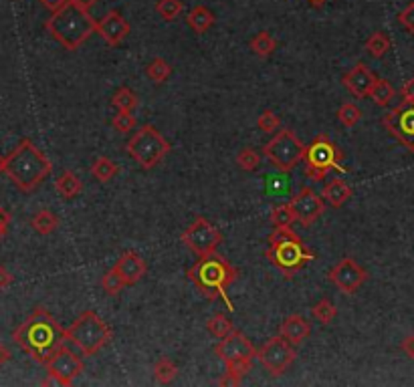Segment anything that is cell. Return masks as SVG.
<instances>
[{
  "label": "cell",
  "instance_id": "40",
  "mask_svg": "<svg viewBox=\"0 0 414 387\" xmlns=\"http://www.w3.org/2000/svg\"><path fill=\"white\" fill-rule=\"evenodd\" d=\"M257 125H259V129H261V132H265V134H273V132L279 129V125H281V117H279L275 111H271V109H265L263 114L259 115Z\"/></svg>",
  "mask_w": 414,
  "mask_h": 387
},
{
  "label": "cell",
  "instance_id": "36",
  "mask_svg": "<svg viewBox=\"0 0 414 387\" xmlns=\"http://www.w3.org/2000/svg\"><path fill=\"white\" fill-rule=\"evenodd\" d=\"M123 287H128V285H126L123 276L119 274V271L115 267L112 271H107V273L103 274V278H101V289L105 291V295H117Z\"/></svg>",
  "mask_w": 414,
  "mask_h": 387
},
{
  "label": "cell",
  "instance_id": "37",
  "mask_svg": "<svg viewBox=\"0 0 414 387\" xmlns=\"http://www.w3.org/2000/svg\"><path fill=\"white\" fill-rule=\"evenodd\" d=\"M338 119H340V123L344 125V127H354V125H358L360 123V119H362V109L356 105V103H344L340 109H338Z\"/></svg>",
  "mask_w": 414,
  "mask_h": 387
},
{
  "label": "cell",
  "instance_id": "52",
  "mask_svg": "<svg viewBox=\"0 0 414 387\" xmlns=\"http://www.w3.org/2000/svg\"><path fill=\"white\" fill-rule=\"evenodd\" d=\"M4 161H6V158L0 156V172H4Z\"/></svg>",
  "mask_w": 414,
  "mask_h": 387
},
{
  "label": "cell",
  "instance_id": "34",
  "mask_svg": "<svg viewBox=\"0 0 414 387\" xmlns=\"http://www.w3.org/2000/svg\"><path fill=\"white\" fill-rule=\"evenodd\" d=\"M184 10V2L182 0H158L156 2V12L160 15L166 23L176 21Z\"/></svg>",
  "mask_w": 414,
  "mask_h": 387
},
{
  "label": "cell",
  "instance_id": "10",
  "mask_svg": "<svg viewBox=\"0 0 414 387\" xmlns=\"http://www.w3.org/2000/svg\"><path fill=\"white\" fill-rule=\"evenodd\" d=\"M265 256L287 278H291L293 274L300 273L301 269H305L311 260H316V254L301 242V238L269 244Z\"/></svg>",
  "mask_w": 414,
  "mask_h": 387
},
{
  "label": "cell",
  "instance_id": "50",
  "mask_svg": "<svg viewBox=\"0 0 414 387\" xmlns=\"http://www.w3.org/2000/svg\"><path fill=\"white\" fill-rule=\"evenodd\" d=\"M307 2H309V4H311L313 8H322V6L325 4V2H327V0H307Z\"/></svg>",
  "mask_w": 414,
  "mask_h": 387
},
{
  "label": "cell",
  "instance_id": "9",
  "mask_svg": "<svg viewBox=\"0 0 414 387\" xmlns=\"http://www.w3.org/2000/svg\"><path fill=\"white\" fill-rule=\"evenodd\" d=\"M263 156L275 165L279 172H291L305 156V145L293 129H281L263 145Z\"/></svg>",
  "mask_w": 414,
  "mask_h": 387
},
{
  "label": "cell",
  "instance_id": "17",
  "mask_svg": "<svg viewBox=\"0 0 414 387\" xmlns=\"http://www.w3.org/2000/svg\"><path fill=\"white\" fill-rule=\"evenodd\" d=\"M376 75L370 71V67H366V63H356L350 71H345L344 77H342V85H344L347 91L352 93L354 97L358 99H364L370 97V91L376 83Z\"/></svg>",
  "mask_w": 414,
  "mask_h": 387
},
{
  "label": "cell",
  "instance_id": "38",
  "mask_svg": "<svg viewBox=\"0 0 414 387\" xmlns=\"http://www.w3.org/2000/svg\"><path fill=\"white\" fill-rule=\"evenodd\" d=\"M236 163H239V168L241 170H245V172H255V170H259V165H261V156L251 150V147H245L239 156H236Z\"/></svg>",
  "mask_w": 414,
  "mask_h": 387
},
{
  "label": "cell",
  "instance_id": "8",
  "mask_svg": "<svg viewBox=\"0 0 414 387\" xmlns=\"http://www.w3.org/2000/svg\"><path fill=\"white\" fill-rule=\"evenodd\" d=\"M342 152L340 147L329 139V136L325 134H320L311 139L309 145H305V156H303V161H305V174L313 180V182H322L325 180V176L334 170L338 172H344L347 174L350 170L342 165Z\"/></svg>",
  "mask_w": 414,
  "mask_h": 387
},
{
  "label": "cell",
  "instance_id": "26",
  "mask_svg": "<svg viewBox=\"0 0 414 387\" xmlns=\"http://www.w3.org/2000/svg\"><path fill=\"white\" fill-rule=\"evenodd\" d=\"M392 41L390 37L386 35V33H382V30H376V33H372L370 35V39L366 41V53H368L370 57H374V59H382V57H386L388 55V51H390Z\"/></svg>",
  "mask_w": 414,
  "mask_h": 387
},
{
  "label": "cell",
  "instance_id": "45",
  "mask_svg": "<svg viewBox=\"0 0 414 387\" xmlns=\"http://www.w3.org/2000/svg\"><path fill=\"white\" fill-rule=\"evenodd\" d=\"M12 280H15V276L8 273L4 267H0V289H6V287H10V285H12Z\"/></svg>",
  "mask_w": 414,
  "mask_h": 387
},
{
  "label": "cell",
  "instance_id": "43",
  "mask_svg": "<svg viewBox=\"0 0 414 387\" xmlns=\"http://www.w3.org/2000/svg\"><path fill=\"white\" fill-rule=\"evenodd\" d=\"M400 97H402V103H411V105H414V77H411V79L402 85Z\"/></svg>",
  "mask_w": 414,
  "mask_h": 387
},
{
  "label": "cell",
  "instance_id": "41",
  "mask_svg": "<svg viewBox=\"0 0 414 387\" xmlns=\"http://www.w3.org/2000/svg\"><path fill=\"white\" fill-rule=\"evenodd\" d=\"M293 238H300V234H297V232H293L291 226L275 228V230L269 234L267 242H269V244H277V242H285V240H293Z\"/></svg>",
  "mask_w": 414,
  "mask_h": 387
},
{
  "label": "cell",
  "instance_id": "27",
  "mask_svg": "<svg viewBox=\"0 0 414 387\" xmlns=\"http://www.w3.org/2000/svg\"><path fill=\"white\" fill-rule=\"evenodd\" d=\"M249 46H251V51H253L257 57L267 59V57H271V55L275 53L277 41L273 39V35H271V33L261 30V33H257L253 39H251Z\"/></svg>",
  "mask_w": 414,
  "mask_h": 387
},
{
  "label": "cell",
  "instance_id": "20",
  "mask_svg": "<svg viewBox=\"0 0 414 387\" xmlns=\"http://www.w3.org/2000/svg\"><path fill=\"white\" fill-rule=\"evenodd\" d=\"M279 335L283 339H287L291 345H301L311 335V325H309V321L303 319L301 315H291V317H287L281 323Z\"/></svg>",
  "mask_w": 414,
  "mask_h": 387
},
{
  "label": "cell",
  "instance_id": "12",
  "mask_svg": "<svg viewBox=\"0 0 414 387\" xmlns=\"http://www.w3.org/2000/svg\"><path fill=\"white\" fill-rule=\"evenodd\" d=\"M257 359L261 361V365L271 375L279 377L297 359V351H295V345H291L287 339H283L281 335H277V337H271L269 341L259 349Z\"/></svg>",
  "mask_w": 414,
  "mask_h": 387
},
{
  "label": "cell",
  "instance_id": "16",
  "mask_svg": "<svg viewBox=\"0 0 414 387\" xmlns=\"http://www.w3.org/2000/svg\"><path fill=\"white\" fill-rule=\"evenodd\" d=\"M289 204H291L293 212H295L297 222L303 224V226L316 224L322 218L323 212H325V200H323V196H320L318 192H313L311 188L300 190V194H295L289 200Z\"/></svg>",
  "mask_w": 414,
  "mask_h": 387
},
{
  "label": "cell",
  "instance_id": "32",
  "mask_svg": "<svg viewBox=\"0 0 414 387\" xmlns=\"http://www.w3.org/2000/svg\"><path fill=\"white\" fill-rule=\"evenodd\" d=\"M112 105L117 111H134L138 107V95L130 87H119L112 97Z\"/></svg>",
  "mask_w": 414,
  "mask_h": 387
},
{
  "label": "cell",
  "instance_id": "3",
  "mask_svg": "<svg viewBox=\"0 0 414 387\" xmlns=\"http://www.w3.org/2000/svg\"><path fill=\"white\" fill-rule=\"evenodd\" d=\"M45 28L59 45L67 51H77L97 33V21L89 15V10L67 0L63 6L53 10V15L46 19Z\"/></svg>",
  "mask_w": 414,
  "mask_h": 387
},
{
  "label": "cell",
  "instance_id": "48",
  "mask_svg": "<svg viewBox=\"0 0 414 387\" xmlns=\"http://www.w3.org/2000/svg\"><path fill=\"white\" fill-rule=\"evenodd\" d=\"M8 224H10V214L0 206V226L8 228Z\"/></svg>",
  "mask_w": 414,
  "mask_h": 387
},
{
  "label": "cell",
  "instance_id": "28",
  "mask_svg": "<svg viewBox=\"0 0 414 387\" xmlns=\"http://www.w3.org/2000/svg\"><path fill=\"white\" fill-rule=\"evenodd\" d=\"M394 95H396V89H394V85H392L388 79H376V83H374V87L370 91V99L378 107H386L392 99H394Z\"/></svg>",
  "mask_w": 414,
  "mask_h": 387
},
{
  "label": "cell",
  "instance_id": "7",
  "mask_svg": "<svg viewBox=\"0 0 414 387\" xmlns=\"http://www.w3.org/2000/svg\"><path fill=\"white\" fill-rule=\"evenodd\" d=\"M126 152L141 170H154L172 152V145L154 125L146 123L126 143Z\"/></svg>",
  "mask_w": 414,
  "mask_h": 387
},
{
  "label": "cell",
  "instance_id": "51",
  "mask_svg": "<svg viewBox=\"0 0 414 387\" xmlns=\"http://www.w3.org/2000/svg\"><path fill=\"white\" fill-rule=\"evenodd\" d=\"M6 232H8V228H2V226H0V240H2L4 236H6Z\"/></svg>",
  "mask_w": 414,
  "mask_h": 387
},
{
  "label": "cell",
  "instance_id": "30",
  "mask_svg": "<svg viewBox=\"0 0 414 387\" xmlns=\"http://www.w3.org/2000/svg\"><path fill=\"white\" fill-rule=\"evenodd\" d=\"M207 331L210 335H214L216 339H225L236 329H234V325H232V321L229 317H225L223 313H216L214 317H210L207 321Z\"/></svg>",
  "mask_w": 414,
  "mask_h": 387
},
{
  "label": "cell",
  "instance_id": "19",
  "mask_svg": "<svg viewBox=\"0 0 414 387\" xmlns=\"http://www.w3.org/2000/svg\"><path fill=\"white\" fill-rule=\"evenodd\" d=\"M115 269H117L119 274L123 276L126 285H136V282H139V280L146 276V273H148V264H146V260L139 256L138 252H134V251L123 252V254L117 258Z\"/></svg>",
  "mask_w": 414,
  "mask_h": 387
},
{
  "label": "cell",
  "instance_id": "47",
  "mask_svg": "<svg viewBox=\"0 0 414 387\" xmlns=\"http://www.w3.org/2000/svg\"><path fill=\"white\" fill-rule=\"evenodd\" d=\"M10 357H12V355H10V349H8L6 345H2V343H0V367H2L4 363H8V361H10Z\"/></svg>",
  "mask_w": 414,
  "mask_h": 387
},
{
  "label": "cell",
  "instance_id": "21",
  "mask_svg": "<svg viewBox=\"0 0 414 387\" xmlns=\"http://www.w3.org/2000/svg\"><path fill=\"white\" fill-rule=\"evenodd\" d=\"M352 194H354V188L345 182V180H340V178L331 180V182L323 188L322 192L323 200L331 206V208H342L352 198Z\"/></svg>",
  "mask_w": 414,
  "mask_h": 387
},
{
  "label": "cell",
  "instance_id": "39",
  "mask_svg": "<svg viewBox=\"0 0 414 387\" xmlns=\"http://www.w3.org/2000/svg\"><path fill=\"white\" fill-rule=\"evenodd\" d=\"M136 123H138L136 115L132 111H117V115H114V119H112V125L115 127V132H119V134L132 132L136 127Z\"/></svg>",
  "mask_w": 414,
  "mask_h": 387
},
{
  "label": "cell",
  "instance_id": "46",
  "mask_svg": "<svg viewBox=\"0 0 414 387\" xmlns=\"http://www.w3.org/2000/svg\"><path fill=\"white\" fill-rule=\"evenodd\" d=\"M39 2H41V4H43L45 8H49V10L53 12V10H57L59 6H63V4H65L67 0H39Z\"/></svg>",
  "mask_w": 414,
  "mask_h": 387
},
{
  "label": "cell",
  "instance_id": "6",
  "mask_svg": "<svg viewBox=\"0 0 414 387\" xmlns=\"http://www.w3.org/2000/svg\"><path fill=\"white\" fill-rule=\"evenodd\" d=\"M67 341L79 349L85 357H92L99 353L107 343L114 339L112 327L101 319L95 311H85L71 323L69 329H65Z\"/></svg>",
  "mask_w": 414,
  "mask_h": 387
},
{
  "label": "cell",
  "instance_id": "23",
  "mask_svg": "<svg viewBox=\"0 0 414 387\" xmlns=\"http://www.w3.org/2000/svg\"><path fill=\"white\" fill-rule=\"evenodd\" d=\"M55 190H57V194H59L61 198L71 200V198H75V196L81 194L83 182L79 180L77 174H73V172H63V174L55 180Z\"/></svg>",
  "mask_w": 414,
  "mask_h": 387
},
{
  "label": "cell",
  "instance_id": "29",
  "mask_svg": "<svg viewBox=\"0 0 414 387\" xmlns=\"http://www.w3.org/2000/svg\"><path fill=\"white\" fill-rule=\"evenodd\" d=\"M146 75L154 81V83H166L170 77H172V65L166 61V59H162V57H156V59H152L150 63H148V67H146Z\"/></svg>",
  "mask_w": 414,
  "mask_h": 387
},
{
  "label": "cell",
  "instance_id": "11",
  "mask_svg": "<svg viewBox=\"0 0 414 387\" xmlns=\"http://www.w3.org/2000/svg\"><path fill=\"white\" fill-rule=\"evenodd\" d=\"M180 240L190 252H194L198 256H207V254H214L223 244V232L212 222H208L207 218L198 216L190 226L186 228Z\"/></svg>",
  "mask_w": 414,
  "mask_h": 387
},
{
  "label": "cell",
  "instance_id": "49",
  "mask_svg": "<svg viewBox=\"0 0 414 387\" xmlns=\"http://www.w3.org/2000/svg\"><path fill=\"white\" fill-rule=\"evenodd\" d=\"M73 2H75V4H79L81 8L89 10L92 6H95V2H97V0H73Z\"/></svg>",
  "mask_w": 414,
  "mask_h": 387
},
{
  "label": "cell",
  "instance_id": "31",
  "mask_svg": "<svg viewBox=\"0 0 414 387\" xmlns=\"http://www.w3.org/2000/svg\"><path fill=\"white\" fill-rule=\"evenodd\" d=\"M176 375H178V365L168 357H162L160 361L154 365V381L156 384L168 386V384L174 381Z\"/></svg>",
  "mask_w": 414,
  "mask_h": 387
},
{
  "label": "cell",
  "instance_id": "25",
  "mask_svg": "<svg viewBox=\"0 0 414 387\" xmlns=\"http://www.w3.org/2000/svg\"><path fill=\"white\" fill-rule=\"evenodd\" d=\"M31 226H33V230H35L37 234L49 236V234H53V232L59 228V218H57V214L51 212V210H39V212L33 216Z\"/></svg>",
  "mask_w": 414,
  "mask_h": 387
},
{
  "label": "cell",
  "instance_id": "4",
  "mask_svg": "<svg viewBox=\"0 0 414 387\" xmlns=\"http://www.w3.org/2000/svg\"><path fill=\"white\" fill-rule=\"evenodd\" d=\"M51 172L53 163L31 139H23L4 161V174L23 192H33L39 188L51 176Z\"/></svg>",
  "mask_w": 414,
  "mask_h": 387
},
{
  "label": "cell",
  "instance_id": "24",
  "mask_svg": "<svg viewBox=\"0 0 414 387\" xmlns=\"http://www.w3.org/2000/svg\"><path fill=\"white\" fill-rule=\"evenodd\" d=\"M119 174V165L114 160L105 158V156H99L95 158L92 163V176L101 183H107L114 180L115 176Z\"/></svg>",
  "mask_w": 414,
  "mask_h": 387
},
{
  "label": "cell",
  "instance_id": "2",
  "mask_svg": "<svg viewBox=\"0 0 414 387\" xmlns=\"http://www.w3.org/2000/svg\"><path fill=\"white\" fill-rule=\"evenodd\" d=\"M188 280L207 296L208 300L221 298L225 300L230 313L234 311V305L229 298V287L239 278V271L230 264L227 258L214 254L198 256V260L188 269Z\"/></svg>",
  "mask_w": 414,
  "mask_h": 387
},
{
  "label": "cell",
  "instance_id": "15",
  "mask_svg": "<svg viewBox=\"0 0 414 387\" xmlns=\"http://www.w3.org/2000/svg\"><path fill=\"white\" fill-rule=\"evenodd\" d=\"M85 371V363L79 355L61 347L49 361H46V373L49 377L59 386H71L75 377H79Z\"/></svg>",
  "mask_w": 414,
  "mask_h": 387
},
{
  "label": "cell",
  "instance_id": "44",
  "mask_svg": "<svg viewBox=\"0 0 414 387\" xmlns=\"http://www.w3.org/2000/svg\"><path fill=\"white\" fill-rule=\"evenodd\" d=\"M400 349H402V353H404L408 359H414V335L404 337L402 343H400Z\"/></svg>",
  "mask_w": 414,
  "mask_h": 387
},
{
  "label": "cell",
  "instance_id": "18",
  "mask_svg": "<svg viewBox=\"0 0 414 387\" xmlns=\"http://www.w3.org/2000/svg\"><path fill=\"white\" fill-rule=\"evenodd\" d=\"M132 26L121 17L119 10H110L103 19L97 21V35L110 46H117L128 35Z\"/></svg>",
  "mask_w": 414,
  "mask_h": 387
},
{
  "label": "cell",
  "instance_id": "14",
  "mask_svg": "<svg viewBox=\"0 0 414 387\" xmlns=\"http://www.w3.org/2000/svg\"><path fill=\"white\" fill-rule=\"evenodd\" d=\"M329 282L344 295H354L358 293V289L368 280V273L364 267H360L354 258L345 256L336 267H331V271L327 273Z\"/></svg>",
  "mask_w": 414,
  "mask_h": 387
},
{
  "label": "cell",
  "instance_id": "42",
  "mask_svg": "<svg viewBox=\"0 0 414 387\" xmlns=\"http://www.w3.org/2000/svg\"><path fill=\"white\" fill-rule=\"evenodd\" d=\"M398 23L404 30H408L411 35H414V2H411L404 10L398 12Z\"/></svg>",
  "mask_w": 414,
  "mask_h": 387
},
{
  "label": "cell",
  "instance_id": "33",
  "mask_svg": "<svg viewBox=\"0 0 414 387\" xmlns=\"http://www.w3.org/2000/svg\"><path fill=\"white\" fill-rule=\"evenodd\" d=\"M336 315H338V309L329 298H322L311 307V317L322 325H329L331 321L336 319Z\"/></svg>",
  "mask_w": 414,
  "mask_h": 387
},
{
  "label": "cell",
  "instance_id": "13",
  "mask_svg": "<svg viewBox=\"0 0 414 387\" xmlns=\"http://www.w3.org/2000/svg\"><path fill=\"white\" fill-rule=\"evenodd\" d=\"M384 129L408 152H414V105L400 103L382 117Z\"/></svg>",
  "mask_w": 414,
  "mask_h": 387
},
{
  "label": "cell",
  "instance_id": "5",
  "mask_svg": "<svg viewBox=\"0 0 414 387\" xmlns=\"http://www.w3.org/2000/svg\"><path fill=\"white\" fill-rule=\"evenodd\" d=\"M257 353H259V349L241 331H232L229 337L221 339L218 345H214V355L221 361H225L227 373L218 384L221 386H239L241 379L249 373L251 365L257 359Z\"/></svg>",
  "mask_w": 414,
  "mask_h": 387
},
{
  "label": "cell",
  "instance_id": "22",
  "mask_svg": "<svg viewBox=\"0 0 414 387\" xmlns=\"http://www.w3.org/2000/svg\"><path fill=\"white\" fill-rule=\"evenodd\" d=\"M216 23V17H214V12L207 8V6H202V4H198V6H192L190 10H188V15H186V24L196 33V35H205L208 28H212Z\"/></svg>",
  "mask_w": 414,
  "mask_h": 387
},
{
  "label": "cell",
  "instance_id": "1",
  "mask_svg": "<svg viewBox=\"0 0 414 387\" xmlns=\"http://www.w3.org/2000/svg\"><path fill=\"white\" fill-rule=\"evenodd\" d=\"M12 339L35 361L46 365V361L67 341V335L59 321L46 309L37 307L28 315V319L19 325V329L12 333Z\"/></svg>",
  "mask_w": 414,
  "mask_h": 387
},
{
  "label": "cell",
  "instance_id": "35",
  "mask_svg": "<svg viewBox=\"0 0 414 387\" xmlns=\"http://www.w3.org/2000/svg\"><path fill=\"white\" fill-rule=\"evenodd\" d=\"M295 220H297V218H295V212H293V208H291L289 202H287V204H279L277 208H273V212H271V222H273V226L275 228L291 226Z\"/></svg>",
  "mask_w": 414,
  "mask_h": 387
}]
</instances>
